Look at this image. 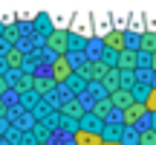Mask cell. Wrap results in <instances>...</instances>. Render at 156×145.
Here are the masks:
<instances>
[{
    "label": "cell",
    "mask_w": 156,
    "mask_h": 145,
    "mask_svg": "<svg viewBox=\"0 0 156 145\" xmlns=\"http://www.w3.org/2000/svg\"><path fill=\"white\" fill-rule=\"evenodd\" d=\"M145 116H147L145 105H142V102H133V105H127L122 113H119V122H122L124 128H139Z\"/></svg>",
    "instance_id": "cell-1"
},
{
    "label": "cell",
    "mask_w": 156,
    "mask_h": 145,
    "mask_svg": "<svg viewBox=\"0 0 156 145\" xmlns=\"http://www.w3.org/2000/svg\"><path fill=\"white\" fill-rule=\"evenodd\" d=\"M67 38H69V32L67 29H52L49 35H46V50L52 52V55H67Z\"/></svg>",
    "instance_id": "cell-2"
},
{
    "label": "cell",
    "mask_w": 156,
    "mask_h": 145,
    "mask_svg": "<svg viewBox=\"0 0 156 145\" xmlns=\"http://www.w3.org/2000/svg\"><path fill=\"white\" fill-rule=\"evenodd\" d=\"M52 72H49V78L55 81V87H61L64 81H67L69 76H73V67H69V61H67V55H58V58H52Z\"/></svg>",
    "instance_id": "cell-3"
},
{
    "label": "cell",
    "mask_w": 156,
    "mask_h": 145,
    "mask_svg": "<svg viewBox=\"0 0 156 145\" xmlns=\"http://www.w3.org/2000/svg\"><path fill=\"white\" fill-rule=\"evenodd\" d=\"M58 110H61L64 119H73V122H78V119L87 113V110H84V105H81V99H75V96H73V99H64L61 105H58Z\"/></svg>",
    "instance_id": "cell-4"
},
{
    "label": "cell",
    "mask_w": 156,
    "mask_h": 145,
    "mask_svg": "<svg viewBox=\"0 0 156 145\" xmlns=\"http://www.w3.org/2000/svg\"><path fill=\"white\" fill-rule=\"evenodd\" d=\"M101 50L124 52V50H127V46H124V32H122V29H113V32H107L104 38H101Z\"/></svg>",
    "instance_id": "cell-5"
},
{
    "label": "cell",
    "mask_w": 156,
    "mask_h": 145,
    "mask_svg": "<svg viewBox=\"0 0 156 145\" xmlns=\"http://www.w3.org/2000/svg\"><path fill=\"white\" fill-rule=\"evenodd\" d=\"M107 102H110L113 110L122 113L127 105H133V96H130V90H122V87H119V90H113V93H107Z\"/></svg>",
    "instance_id": "cell-6"
},
{
    "label": "cell",
    "mask_w": 156,
    "mask_h": 145,
    "mask_svg": "<svg viewBox=\"0 0 156 145\" xmlns=\"http://www.w3.org/2000/svg\"><path fill=\"white\" fill-rule=\"evenodd\" d=\"M23 61H26V55H23L20 46H9V50H6V55H3V64H6L9 70H17V72L23 70Z\"/></svg>",
    "instance_id": "cell-7"
},
{
    "label": "cell",
    "mask_w": 156,
    "mask_h": 145,
    "mask_svg": "<svg viewBox=\"0 0 156 145\" xmlns=\"http://www.w3.org/2000/svg\"><path fill=\"white\" fill-rule=\"evenodd\" d=\"M78 131H90V134H101V131H104V122H101V119H95L93 113H84L81 119H78Z\"/></svg>",
    "instance_id": "cell-8"
},
{
    "label": "cell",
    "mask_w": 156,
    "mask_h": 145,
    "mask_svg": "<svg viewBox=\"0 0 156 145\" xmlns=\"http://www.w3.org/2000/svg\"><path fill=\"white\" fill-rule=\"evenodd\" d=\"M32 81H35L32 72H23V70H20V76L12 81V90H15V93H20V96H26V93H32Z\"/></svg>",
    "instance_id": "cell-9"
},
{
    "label": "cell",
    "mask_w": 156,
    "mask_h": 145,
    "mask_svg": "<svg viewBox=\"0 0 156 145\" xmlns=\"http://www.w3.org/2000/svg\"><path fill=\"white\" fill-rule=\"evenodd\" d=\"M73 145H104L101 134H90V131H75L73 134Z\"/></svg>",
    "instance_id": "cell-10"
},
{
    "label": "cell",
    "mask_w": 156,
    "mask_h": 145,
    "mask_svg": "<svg viewBox=\"0 0 156 145\" xmlns=\"http://www.w3.org/2000/svg\"><path fill=\"white\" fill-rule=\"evenodd\" d=\"M93 116H95V119H101V122H107V119L113 116L110 102H107V99H95V102H93Z\"/></svg>",
    "instance_id": "cell-11"
},
{
    "label": "cell",
    "mask_w": 156,
    "mask_h": 145,
    "mask_svg": "<svg viewBox=\"0 0 156 145\" xmlns=\"http://www.w3.org/2000/svg\"><path fill=\"white\" fill-rule=\"evenodd\" d=\"M139 52H145V55H153L156 52V32L139 35Z\"/></svg>",
    "instance_id": "cell-12"
},
{
    "label": "cell",
    "mask_w": 156,
    "mask_h": 145,
    "mask_svg": "<svg viewBox=\"0 0 156 145\" xmlns=\"http://www.w3.org/2000/svg\"><path fill=\"white\" fill-rule=\"evenodd\" d=\"M52 90H55V81L52 78H35L32 81V93L35 96H49Z\"/></svg>",
    "instance_id": "cell-13"
},
{
    "label": "cell",
    "mask_w": 156,
    "mask_h": 145,
    "mask_svg": "<svg viewBox=\"0 0 156 145\" xmlns=\"http://www.w3.org/2000/svg\"><path fill=\"white\" fill-rule=\"evenodd\" d=\"M84 50H87V38H81V35H69L67 38V55H78Z\"/></svg>",
    "instance_id": "cell-14"
},
{
    "label": "cell",
    "mask_w": 156,
    "mask_h": 145,
    "mask_svg": "<svg viewBox=\"0 0 156 145\" xmlns=\"http://www.w3.org/2000/svg\"><path fill=\"white\" fill-rule=\"evenodd\" d=\"M64 84H69V96H75V99H78L81 93H87V81H84V78H78L75 72H73V76H69Z\"/></svg>",
    "instance_id": "cell-15"
},
{
    "label": "cell",
    "mask_w": 156,
    "mask_h": 145,
    "mask_svg": "<svg viewBox=\"0 0 156 145\" xmlns=\"http://www.w3.org/2000/svg\"><path fill=\"white\" fill-rule=\"evenodd\" d=\"M107 72H110V70H107V67H104L101 61H90V81L101 84V81H104V76H107Z\"/></svg>",
    "instance_id": "cell-16"
},
{
    "label": "cell",
    "mask_w": 156,
    "mask_h": 145,
    "mask_svg": "<svg viewBox=\"0 0 156 145\" xmlns=\"http://www.w3.org/2000/svg\"><path fill=\"white\" fill-rule=\"evenodd\" d=\"M101 90L104 93H113V90H119V70H110L104 76V81H101Z\"/></svg>",
    "instance_id": "cell-17"
},
{
    "label": "cell",
    "mask_w": 156,
    "mask_h": 145,
    "mask_svg": "<svg viewBox=\"0 0 156 145\" xmlns=\"http://www.w3.org/2000/svg\"><path fill=\"white\" fill-rule=\"evenodd\" d=\"M119 142L122 145H139V128H124Z\"/></svg>",
    "instance_id": "cell-18"
},
{
    "label": "cell",
    "mask_w": 156,
    "mask_h": 145,
    "mask_svg": "<svg viewBox=\"0 0 156 145\" xmlns=\"http://www.w3.org/2000/svg\"><path fill=\"white\" fill-rule=\"evenodd\" d=\"M147 93H151V87H147V84H133V87H130V96H133V102H145V99H147Z\"/></svg>",
    "instance_id": "cell-19"
},
{
    "label": "cell",
    "mask_w": 156,
    "mask_h": 145,
    "mask_svg": "<svg viewBox=\"0 0 156 145\" xmlns=\"http://www.w3.org/2000/svg\"><path fill=\"white\" fill-rule=\"evenodd\" d=\"M139 145H156V131L142 128V131H139Z\"/></svg>",
    "instance_id": "cell-20"
},
{
    "label": "cell",
    "mask_w": 156,
    "mask_h": 145,
    "mask_svg": "<svg viewBox=\"0 0 156 145\" xmlns=\"http://www.w3.org/2000/svg\"><path fill=\"white\" fill-rule=\"evenodd\" d=\"M142 105H145L147 116H153V113H156V87H151V93H147V99L142 102Z\"/></svg>",
    "instance_id": "cell-21"
},
{
    "label": "cell",
    "mask_w": 156,
    "mask_h": 145,
    "mask_svg": "<svg viewBox=\"0 0 156 145\" xmlns=\"http://www.w3.org/2000/svg\"><path fill=\"white\" fill-rule=\"evenodd\" d=\"M35 26H38L41 32H46V35L52 32V23H49V17H46V15H38V17H35Z\"/></svg>",
    "instance_id": "cell-22"
},
{
    "label": "cell",
    "mask_w": 156,
    "mask_h": 145,
    "mask_svg": "<svg viewBox=\"0 0 156 145\" xmlns=\"http://www.w3.org/2000/svg\"><path fill=\"white\" fill-rule=\"evenodd\" d=\"M3 35H6V41H12V44H15V41H17V26H6Z\"/></svg>",
    "instance_id": "cell-23"
},
{
    "label": "cell",
    "mask_w": 156,
    "mask_h": 145,
    "mask_svg": "<svg viewBox=\"0 0 156 145\" xmlns=\"http://www.w3.org/2000/svg\"><path fill=\"white\" fill-rule=\"evenodd\" d=\"M6 90H9V78H6V76H0V99H3V93H6Z\"/></svg>",
    "instance_id": "cell-24"
},
{
    "label": "cell",
    "mask_w": 156,
    "mask_h": 145,
    "mask_svg": "<svg viewBox=\"0 0 156 145\" xmlns=\"http://www.w3.org/2000/svg\"><path fill=\"white\" fill-rule=\"evenodd\" d=\"M151 72H156V52L151 55Z\"/></svg>",
    "instance_id": "cell-25"
},
{
    "label": "cell",
    "mask_w": 156,
    "mask_h": 145,
    "mask_svg": "<svg viewBox=\"0 0 156 145\" xmlns=\"http://www.w3.org/2000/svg\"><path fill=\"white\" fill-rule=\"evenodd\" d=\"M0 116H6V105H3V99H0Z\"/></svg>",
    "instance_id": "cell-26"
},
{
    "label": "cell",
    "mask_w": 156,
    "mask_h": 145,
    "mask_svg": "<svg viewBox=\"0 0 156 145\" xmlns=\"http://www.w3.org/2000/svg\"><path fill=\"white\" fill-rule=\"evenodd\" d=\"M104 145H122V142H104Z\"/></svg>",
    "instance_id": "cell-27"
},
{
    "label": "cell",
    "mask_w": 156,
    "mask_h": 145,
    "mask_svg": "<svg viewBox=\"0 0 156 145\" xmlns=\"http://www.w3.org/2000/svg\"><path fill=\"white\" fill-rule=\"evenodd\" d=\"M35 145H49V142H35Z\"/></svg>",
    "instance_id": "cell-28"
}]
</instances>
